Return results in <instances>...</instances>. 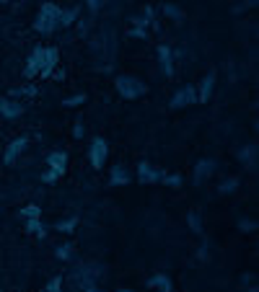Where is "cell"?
<instances>
[{
    "mask_svg": "<svg viewBox=\"0 0 259 292\" xmlns=\"http://www.w3.org/2000/svg\"><path fill=\"white\" fill-rule=\"evenodd\" d=\"M73 135H75V137H83V124H81V119L73 124Z\"/></svg>",
    "mask_w": 259,
    "mask_h": 292,
    "instance_id": "33",
    "label": "cell"
},
{
    "mask_svg": "<svg viewBox=\"0 0 259 292\" xmlns=\"http://www.w3.org/2000/svg\"><path fill=\"white\" fill-rule=\"evenodd\" d=\"M86 101V93H75V96H67L65 101H63V106H78V104H83Z\"/></svg>",
    "mask_w": 259,
    "mask_h": 292,
    "instance_id": "28",
    "label": "cell"
},
{
    "mask_svg": "<svg viewBox=\"0 0 259 292\" xmlns=\"http://www.w3.org/2000/svg\"><path fill=\"white\" fill-rule=\"evenodd\" d=\"M130 36H140V39H145L148 31H145L143 26H132V29H130Z\"/></svg>",
    "mask_w": 259,
    "mask_h": 292,
    "instance_id": "32",
    "label": "cell"
},
{
    "mask_svg": "<svg viewBox=\"0 0 259 292\" xmlns=\"http://www.w3.org/2000/svg\"><path fill=\"white\" fill-rule=\"evenodd\" d=\"M163 171L151 166L148 160H140V166H137V178H140V184H158V181H163Z\"/></svg>",
    "mask_w": 259,
    "mask_h": 292,
    "instance_id": "4",
    "label": "cell"
},
{
    "mask_svg": "<svg viewBox=\"0 0 259 292\" xmlns=\"http://www.w3.org/2000/svg\"><path fill=\"white\" fill-rule=\"evenodd\" d=\"M26 145H29V137H16L13 143L8 145V147H5V155H3V160H5L8 166H11L13 160H16L18 155H21V150H24Z\"/></svg>",
    "mask_w": 259,
    "mask_h": 292,
    "instance_id": "11",
    "label": "cell"
},
{
    "mask_svg": "<svg viewBox=\"0 0 259 292\" xmlns=\"http://www.w3.org/2000/svg\"><path fill=\"white\" fill-rule=\"evenodd\" d=\"M215 70H210L205 78H202V83H200V88H197V101L200 104H207L210 101V96H213V88H215Z\"/></svg>",
    "mask_w": 259,
    "mask_h": 292,
    "instance_id": "8",
    "label": "cell"
},
{
    "mask_svg": "<svg viewBox=\"0 0 259 292\" xmlns=\"http://www.w3.org/2000/svg\"><path fill=\"white\" fill-rule=\"evenodd\" d=\"M21 215H24L26 220H34V217H39V215H42V209H39L36 204H26V207L21 209Z\"/></svg>",
    "mask_w": 259,
    "mask_h": 292,
    "instance_id": "26",
    "label": "cell"
},
{
    "mask_svg": "<svg viewBox=\"0 0 259 292\" xmlns=\"http://www.w3.org/2000/svg\"><path fill=\"white\" fill-rule=\"evenodd\" d=\"M0 3H11V0H0Z\"/></svg>",
    "mask_w": 259,
    "mask_h": 292,
    "instance_id": "36",
    "label": "cell"
},
{
    "mask_svg": "<svg viewBox=\"0 0 259 292\" xmlns=\"http://www.w3.org/2000/svg\"><path fill=\"white\" fill-rule=\"evenodd\" d=\"M39 93V88L36 86H16L13 90H11V96L8 98H16V96H36Z\"/></svg>",
    "mask_w": 259,
    "mask_h": 292,
    "instance_id": "18",
    "label": "cell"
},
{
    "mask_svg": "<svg viewBox=\"0 0 259 292\" xmlns=\"http://www.w3.org/2000/svg\"><path fill=\"white\" fill-rule=\"evenodd\" d=\"M254 155H257V147H254V145H249V147H244V150H238V160H244V163H246V166H252V168H254V163H257Z\"/></svg>",
    "mask_w": 259,
    "mask_h": 292,
    "instance_id": "17",
    "label": "cell"
},
{
    "mask_svg": "<svg viewBox=\"0 0 259 292\" xmlns=\"http://www.w3.org/2000/svg\"><path fill=\"white\" fill-rule=\"evenodd\" d=\"M130 184V174L125 166H114L112 168V176H109V186H125Z\"/></svg>",
    "mask_w": 259,
    "mask_h": 292,
    "instance_id": "14",
    "label": "cell"
},
{
    "mask_svg": "<svg viewBox=\"0 0 259 292\" xmlns=\"http://www.w3.org/2000/svg\"><path fill=\"white\" fill-rule=\"evenodd\" d=\"M26 230H29V233H34L36 238H47V228L42 225V220H39V217L26 220Z\"/></svg>",
    "mask_w": 259,
    "mask_h": 292,
    "instance_id": "16",
    "label": "cell"
},
{
    "mask_svg": "<svg viewBox=\"0 0 259 292\" xmlns=\"http://www.w3.org/2000/svg\"><path fill=\"white\" fill-rule=\"evenodd\" d=\"M70 251H73V246H70V243H63V246H57V248H55V254H57V259L67 261V259H70Z\"/></svg>",
    "mask_w": 259,
    "mask_h": 292,
    "instance_id": "27",
    "label": "cell"
},
{
    "mask_svg": "<svg viewBox=\"0 0 259 292\" xmlns=\"http://www.w3.org/2000/svg\"><path fill=\"white\" fill-rule=\"evenodd\" d=\"M158 62H161L166 78L174 75V52H171V47H168V44H158Z\"/></svg>",
    "mask_w": 259,
    "mask_h": 292,
    "instance_id": "9",
    "label": "cell"
},
{
    "mask_svg": "<svg viewBox=\"0 0 259 292\" xmlns=\"http://www.w3.org/2000/svg\"><path fill=\"white\" fill-rule=\"evenodd\" d=\"M47 163H49V168L63 171V174H65V166H67V153H63V150H55V153H49V155H47Z\"/></svg>",
    "mask_w": 259,
    "mask_h": 292,
    "instance_id": "15",
    "label": "cell"
},
{
    "mask_svg": "<svg viewBox=\"0 0 259 292\" xmlns=\"http://www.w3.org/2000/svg\"><path fill=\"white\" fill-rule=\"evenodd\" d=\"M75 228H78V217H67V220H63V223L55 225L57 233H73Z\"/></svg>",
    "mask_w": 259,
    "mask_h": 292,
    "instance_id": "20",
    "label": "cell"
},
{
    "mask_svg": "<svg viewBox=\"0 0 259 292\" xmlns=\"http://www.w3.org/2000/svg\"><path fill=\"white\" fill-rule=\"evenodd\" d=\"M114 86H117V90H119V96H122V98H130V101L148 93V86L143 83L140 78H135V75H117Z\"/></svg>",
    "mask_w": 259,
    "mask_h": 292,
    "instance_id": "2",
    "label": "cell"
},
{
    "mask_svg": "<svg viewBox=\"0 0 259 292\" xmlns=\"http://www.w3.org/2000/svg\"><path fill=\"white\" fill-rule=\"evenodd\" d=\"M106 155H109L106 140H104V137H94V140H91V147H88V158H91V166H94L96 171L104 168Z\"/></svg>",
    "mask_w": 259,
    "mask_h": 292,
    "instance_id": "3",
    "label": "cell"
},
{
    "mask_svg": "<svg viewBox=\"0 0 259 292\" xmlns=\"http://www.w3.org/2000/svg\"><path fill=\"white\" fill-rule=\"evenodd\" d=\"M42 67H44V47H36L34 52L29 55V59H26L24 75L26 78H36L39 73H42Z\"/></svg>",
    "mask_w": 259,
    "mask_h": 292,
    "instance_id": "5",
    "label": "cell"
},
{
    "mask_svg": "<svg viewBox=\"0 0 259 292\" xmlns=\"http://www.w3.org/2000/svg\"><path fill=\"white\" fill-rule=\"evenodd\" d=\"M57 62H60V49L57 47H44V67H42V73H39V78H49V75H52Z\"/></svg>",
    "mask_w": 259,
    "mask_h": 292,
    "instance_id": "7",
    "label": "cell"
},
{
    "mask_svg": "<svg viewBox=\"0 0 259 292\" xmlns=\"http://www.w3.org/2000/svg\"><path fill=\"white\" fill-rule=\"evenodd\" d=\"M0 114L5 119H16V117L24 114V106L18 101H13V98H8V96H0Z\"/></svg>",
    "mask_w": 259,
    "mask_h": 292,
    "instance_id": "10",
    "label": "cell"
},
{
    "mask_svg": "<svg viewBox=\"0 0 259 292\" xmlns=\"http://www.w3.org/2000/svg\"><path fill=\"white\" fill-rule=\"evenodd\" d=\"M213 171H215V160H210V158L200 160V163L194 166V184H202V181L210 176Z\"/></svg>",
    "mask_w": 259,
    "mask_h": 292,
    "instance_id": "12",
    "label": "cell"
},
{
    "mask_svg": "<svg viewBox=\"0 0 259 292\" xmlns=\"http://www.w3.org/2000/svg\"><path fill=\"white\" fill-rule=\"evenodd\" d=\"M78 13H81V8H70V11H63V16H60V29H65V26H70Z\"/></svg>",
    "mask_w": 259,
    "mask_h": 292,
    "instance_id": "19",
    "label": "cell"
},
{
    "mask_svg": "<svg viewBox=\"0 0 259 292\" xmlns=\"http://www.w3.org/2000/svg\"><path fill=\"white\" fill-rule=\"evenodd\" d=\"M119 292H132V290H119Z\"/></svg>",
    "mask_w": 259,
    "mask_h": 292,
    "instance_id": "35",
    "label": "cell"
},
{
    "mask_svg": "<svg viewBox=\"0 0 259 292\" xmlns=\"http://www.w3.org/2000/svg\"><path fill=\"white\" fill-rule=\"evenodd\" d=\"M249 292H259V290H257V287H249Z\"/></svg>",
    "mask_w": 259,
    "mask_h": 292,
    "instance_id": "34",
    "label": "cell"
},
{
    "mask_svg": "<svg viewBox=\"0 0 259 292\" xmlns=\"http://www.w3.org/2000/svg\"><path fill=\"white\" fill-rule=\"evenodd\" d=\"M148 287H153V290H158V292H171V290H174V285H171V279H168V274H161V271L148 279Z\"/></svg>",
    "mask_w": 259,
    "mask_h": 292,
    "instance_id": "13",
    "label": "cell"
},
{
    "mask_svg": "<svg viewBox=\"0 0 259 292\" xmlns=\"http://www.w3.org/2000/svg\"><path fill=\"white\" fill-rule=\"evenodd\" d=\"M163 181H166V186H182V176L179 174H168V176H163Z\"/></svg>",
    "mask_w": 259,
    "mask_h": 292,
    "instance_id": "29",
    "label": "cell"
},
{
    "mask_svg": "<svg viewBox=\"0 0 259 292\" xmlns=\"http://www.w3.org/2000/svg\"><path fill=\"white\" fill-rule=\"evenodd\" d=\"M187 223H189V228H192V233L202 235V220H200V215H197V212H189L187 215Z\"/></svg>",
    "mask_w": 259,
    "mask_h": 292,
    "instance_id": "21",
    "label": "cell"
},
{
    "mask_svg": "<svg viewBox=\"0 0 259 292\" xmlns=\"http://www.w3.org/2000/svg\"><path fill=\"white\" fill-rule=\"evenodd\" d=\"M60 16H63V8L55 3H42L39 13L34 18V29L39 34H52L55 29L60 26Z\"/></svg>",
    "mask_w": 259,
    "mask_h": 292,
    "instance_id": "1",
    "label": "cell"
},
{
    "mask_svg": "<svg viewBox=\"0 0 259 292\" xmlns=\"http://www.w3.org/2000/svg\"><path fill=\"white\" fill-rule=\"evenodd\" d=\"M236 186H238V176H231V178H226L223 184H221V194H231V191H236Z\"/></svg>",
    "mask_w": 259,
    "mask_h": 292,
    "instance_id": "23",
    "label": "cell"
},
{
    "mask_svg": "<svg viewBox=\"0 0 259 292\" xmlns=\"http://www.w3.org/2000/svg\"><path fill=\"white\" fill-rule=\"evenodd\" d=\"M104 3H106V0H86V5H88V11H98V8H104Z\"/></svg>",
    "mask_w": 259,
    "mask_h": 292,
    "instance_id": "31",
    "label": "cell"
},
{
    "mask_svg": "<svg viewBox=\"0 0 259 292\" xmlns=\"http://www.w3.org/2000/svg\"><path fill=\"white\" fill-rule=\"evenodd\" d=\"M42 292H63V277L49 279V282H47V287H44Z\"/></svg>",
    "mask_w": 259,
    "mask_h": 292,
    "instance_id": "25",
    "label": "cell"
},
{
    "mask_svg": "<svg viewBox=\"0 0 259 292\" xmlns=\"http://www.w3.org/2000/svg\"><path fill=\"white\" fill-rule=\"evenodd\" d=\"M238 228H241L244 233H252V230H257V223L254 220H238Z\"/></svg>",
    "mask_w": 259,
    "mask_h": 292,
    "instance_id": "30",
    "label": "cell"
},
{
    "mask_svg": "<svg viewBox=\"0 0 259 292\" xmlns=\"http://www.w3.org/2000/svg\"><path fill=\"white\" fill-rule=\"evenodd\" d=\"M63 176H65L63 171L49 168V171H44V174H42V181H44V184H55V181H57V178H63Z\"/></svg>",
    "mask_w": 259,
    "mask_h": 292,
    "instance_id": "24",
    "label": "cell"
},
{
    "mask_svg": "<svg viewBox=\"0 0 259 292\" xmlns=\"http://www.w3.org/2000/svg\"><path fill=\"white\" fill-rule=\"evenodd\" d=\"M163 13L168 18H176V21H182V18H184V11H182V8H176L174 3H163Z\"/></svg>",
    "mask_w": 259,
    "mask_h": 292,
    "instance_id": "22",
    "label": "cell"
},
{
    "mask_svg": "<svg viewBox=\"0 0 259 292\" xmlns=\"http://www.w3.org/2000/svg\"><path fill=\"white\" fill-rule=\"evenodd\" d=\"M197 104V88L194 86H184L182 90H176L171 98V109H182V106H192Z\"/></svg>",
    "mask_w": 259,
    "mask_h": 292,
    "instance_id": "6",
    "label": "cell"
}]
</instances>
